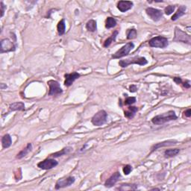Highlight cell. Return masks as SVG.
Wrapping results in <instances>:
<instances>
[{"label":"cell","mask_w":191,"mask_h":191,"mask_svg":"<svg viewBox=\"0 0 191 191\" xmlns=\"http://www.w3.org/2000/svg\"><path fill=\"white\" fill-rule=\"evenodd\" d=\"M177 120V116L173 111H169L166 113L160 114V115L155 116L153 117L152 122L155 125H162L166 122L172 121V120Z\"/></svg>","instance_id":"6da1fadb"},{"label":"cell","mask_w":191,"mask_h":191,"mask_svg":"<svg viewBox=\"0 0 191 191\" xmlns=\"http://www.w3.org/2000/svg\"><path fill=\"white\" fill-rule=\"evenodd\" d=\"M148 61L143 57H135L132 58H128L126 60H122L119 62V65L121 67H126L131 64H138L140 66H144L147 64Z\"/></svg>","instance_id":"7a4b0ae2"},{"label":"cell","mask_w":191,"mask_h":191,"mask_svg":"<svg viewBox=\"0 0 191 191\" xmlns=\"http://www.w3.org/2000/svg\"><path fill=\"white\" fill-rule=\"evenodd\" d=\"M148 44L152 47L164 49L168 46V40L167 38L162 36H158V37L152 38L148 41Z\"/></svg>","instance_id":"3957f363"},{"label":"cell","mask_w":191,"mask_h":191,"mask_svg":"<svg viewBox=\"0 0 191 191\" xmlns=\"http://www.w3.org/2000/svg\"><path fill=\"white\" fill-rule=\"evenodd\" d=\"M174 41L176 42H182V43H185L190 45L191 42L190 36L187 35L185 32L181 30L180 29L176 27L175 29V37Z\"/></svg>","instance_id":"277c9868"},{"label":"cell","mask_w":191,"mask_h":191,"mask_svg":"<svg viewBox=\"0 0 191 191\" xmlns=\"http://www.w3.org/2000/svg\"><path fill=\"white\" fill-rule=\"evenodd\" d=\"M134 47H135V44L132 43V42H130V43L125 44V45L123 46L120 49H119L115 54H114V55H112V58L117 59V58H122V57L126 56L127 55H128V53H129L131 50Z\"/></svg>","instance_id":"5b68a950"},{"label":"cell","mask_w":191,"mask_h":191,"mask_svg":"<svg viewBox=\"0 0 191 191\" xmlns=\"http://www.w3.org/2000/svg\"><path fill=\"white\" fill-rule=\"evenodd\" d=\"M107 117V114L106 113V111H104L103 110L99 111V112H97V113L93 117L91 122H92V123L94 124V125L100 126V125H102L104 122H106Z\"/></svg>","instance_id":"8992f818"},{"label":"cell","mask_w":191,"mask_h":191,"mask_svg":"<svg viewBox=\"0 0 191 191\" xmlns=\"http://www.w3.org/2000/svg\"><path fill=\"white\" fill-rule=\"evenodd\" d=\"M47 84L49 87V96L58 95V94H61L63 92L60 84L58 81H54V80H49Z\"/></svg>","instance_id":"52a82bcc"},{"label":"cell","mask_w":191,"mask_h":191,"mask_svg":"<svg viewBox=\"0 0 191 191\" xmlns=\"http://www.w3.org/2000/svg\"><path fill=\"white\" fill-rule=\"evenodd\" d=\"M15 49L16 46H14V43L11 41L9 39H3L1 40V48H0L1 53L14 51Z\"/></svg>","instance_id":"ba28073f"},{"label":"cell","mask_w":191,"mask_h":191,"mask_svg":"<svg viewBox=\"0 0 191 191\" xmlns=\"http://www.w3.org/2000/svg\"><path fill=\"white\" fill-rule=\"evenodd\" d=\"M58 164V161H56L54 159H46L41 162L37 164V166L40 169H44V170H48V169H51L52 168L55 167Z\"/></svg>","instance_id":"9c48e42d"},{"label":"cell","mask_w":191,"mask_h":191,"mask_svg":"<svg viewBox=\"0 0 191 191\" xmlns=\"http://www.w3.org/2000/svg\"><path fill=\"white\" fill-rule=\"evenodd\" d=\"M74 182L75 178L73 176H70V177L67 178V179H59L56 182V184H55V189L58 190V189L63 188V187H69V186L72 185Z\"/></svg>","instance_id":"30bf717a"},{"label":"cell","mask_w":191,"mask_h":191,"mask_svg":"<svg viewBox=\"0 0 191 191\" xmlns=\"http://www.w3.org/2000/svg\"><path fill=\"white\" fill-rule=\"evenodd\" d=\"M146 12L148 17L154 21L160 20L161 19V17H163V14L161 12V11L156 9H153V8H148V9H146Z\"/></svg>","instance_id":"8fae6325"},{"label":"cell","mask_w":191,"mask_h":191,"mask_svg":"<svg viewBox=\"0 0 191 191\" xmlns=\"http://www.w3.org/2000/svg\"><path fill=\"white\" fill-rule=\"evenodd\" d=\"M64 77V85L67 86V87H70L76 79H78L80 77V74L76 73V72H74V73H70V74H65Z\"/></svg>","instance_id":"7c38bea8"},{"label":"cell","mask_w":191,"mask_h":191,"mask_svg":"<svg viewBox=\"0 0 191 191\" xmlns=\"http://www.w3.org/2000/svg\"><path fill=\"white\" fill-rule=\"evenodd\" d=\"M121 176H120V173L119 172H115L106 181L105 183H104V186L106 187H113L114 184H116L117 182L119 181V179H120Z\"/></svg>","instance_id":"4fadbf2b"},{"label":"cell","mask_w":191,"mask_h":191,"mask_svg":"<svg viewBox=\"0 0 191 191\" xmlns=\"http://www.w3.org/2000/svg\"><path fill=\"white\" fill-rule=\"evenodd\" d=\"M133 6V2L131 1H120L117 3V9L122 13L130 10Z\"/></svg>","instance_id":"5bb4252c"},{"label":"cell","mask_w":191,"mask_h":191,"mask_svg":"<svg viewBox=\"0 0 191 191\" xmlns=\"http://www.w3.org/2000/svg\"><path fill=\"white\" fill-rule=\"evenodd\" d=\"M177 141L176 140H166V141L162 142V143H157V144L154 145V146L152 147V152H154L155 150H157L158 148L161 147H164V146H173V145L176 144Z\"/></svg>","instance_id":"9a60e30c"},{"label":"cell","mask_w":191,"mask_h":191,"mask_svg":"<svg viewBox=\"0 0 191 191\" xmlns=\"http://www.w3.org/2000/svg\"><path fill=\"white\" fill-rule=\"evenodd\" d=\"M2 147L4 148H7L11 146L12 144V139L11 137L10 136L9 134H6L2 138Z\"/></svg>","instance_id":"2e32d148"},{"label":"cell","mask_w":191,"mask_h":191,"mask_svg":"<svg viewBox=\"0 0 191 191\" xmlns=\"http://www.w3.org/2000/svg\"><path fill=\"white\" fill-rule=\"evenodd\" d=\"M186 9H187L186 6H184V5L180 6L179 9H178L177 12H176V14L172 16V18H171V19H172V21H176V19H178L179 17H181L182 16H183L184 14H185Z\"/></svg>","instance_id":"e0dca14e"},{"label":"cell","mask_w":191,"mask_h":191,"mask_svg":"<svg viewBox=\"0 0 191 191\" xmlns=\"http://www.w3.org/2000/svg\"><path fill=\"white\" fill-rule=\"evenodd\" d=\"M32 143H28L26 147L25 148H23V149L17 155V158H18V159H22V158H24V157L27 155L28 153H29V152L32 151Z\"/></svg>","instance_id":"ac0fdd59"},{"label":"cell","mask_w":191,"mask_h":191,"mask_svg":"<svg viewBox=\"0 0 191 191\" xmlns=\"http://www.w3.org/2000/svg\"><path fill=\"white\" fill-rule=\"evenodd\" d=\"M10 110L12 111H24L25 110V104L22 102H14L10 104Z\"/></svg>","instance_id":"d6986e66"},{"label":"cell","mask_w":191,"mask_h":191,"mask_svg":"<svg viewBox=\"0 0 191 191\" xmlns=\"http://www.w3.org/2000/svg\"><path fill=\"white\" fill-rule=\"evenodd\" d=\"M180 152V149L179 148H173V149H167L164 152V157L166 158H172L177 155Z\"/></svg>","instance_id":"ffe728a7"},{"label":"cell","mask_w":191,"mask_h":191,"mask_svg":"<svg viewBox=\"0 0 191 191\" xmlns=\"http://www.w3.org/2000/svg\"><path fill=\"white\" fill-rule=\"evenodd\" d=\"M73 150V148H72L71 147H66V148H63V149L61 150V151L60 152H57L54 153V154L51 155L50 156L52 157H54V158H58V157H60V156H62V155H65L68 154V153H70V152Z\"/></svg>","instance_id":"44dd1931"},{"label":"cell","mask_w":191,"mask_h":191,"mask_svg":"<svg viewBox=\"0 0 191 191\" xmlns=\"http://www.w3.org/2000/svg\"><path fill=\"white\" fill-rule=\"evenodd\" d=\"M86 29L88 31L91 32H94L97 29V25H96V22L94 19H90V21H88L86 24Z\"/></svg>","instance_id":"7402d4cb"},{"label":"cell","mask_w":191,"mask_h":191,"mask_svg":"<svg viewBox=\"0 0 191 191\" xmlns=\"http://www.w3.org/2000/svg\"><path fill=\"white\" fill-rule=\"evenodd\" d=\"M57 29H58V32L59 35H63L65 33V30H66V24H65L64 19H61L59 22H58V26H57Z\"/></svg>","instance_id":"603a6c76"},{"label":"cell","mask_w":191,"mask_h":191,"mask_svg":"<svg viewBox=\"0 0 191 191\" xmlns=\"http://www.w3.org/2000/svg\"><path fill=\"white\" fill-rule=\"evenodd\" d=\"M117 26V21L113 17H107L105 21V27L106 29H111Z\"/></svg>","instance_id":"cb8c5ba5"},{"label":"cell","mask_w":191,"mask_h":191,"mask_svg":"<svg viewBox=\"0 0 191 191\" xmlns=\"http://www.w3.org/2000/svg\"><path fill=\"white\" fill-rule=\"evenodd\" d=\"M138 111V108L137 107H128V111H125V117L129 119L132 118Z\"/></svg>","instance_id":"d4e9b609"},{"label":"cell","mask_w":191,"mask_h":191,"mask_svg":"<svg viewBox=\"0 0 191 191\" xmlns=\"http://www.w3.org/2000/svg\"><path fill=\"white\" fill-rule=\"evenodd\" d=\"M117 35H118V32H117V31H115V32H114L113 33V35H112L110 37H109V38H107V40L104 41V47H108L111 44L112 42L115 41L116 37H117Z\"/></svg>","instance_id":"484cf974"},{"label":"cell","mask_w":191,"mask_h":191,"mask_svg":"<svg viewBox=\"0 0 191 191\" xmlns=\"http://www.w3.org/2000/svg\"><path fill=\"white\" fill-rule=\"evenodd\" d=\"M137 37V30L135 29H128L127 32V38L128 40H131V39L136 38Z\"/></svg>","instance_id":"4316f807"},{"label":"cell","mask_w":191,"mask_h":191,"mask_svg":"<svg viewBox=\"0 0 191 191\" xmlns=\"http://www.w3.org/2000/svg\"><path fill=\"white\" fill-rule=\"evenodd\" d=\"M137 188V185L136 184H122V186L120 187H119V190H135Z\"/></svg>","instance_id":"83f0119b"},{"label":"cell","mask_w":191,"mask_h":191,"mask_svg":"<svg viewBox=\"0 0 191 191\" xmlns=\"http://www.w3.org/2000/svg\"><path fill=\"white\" fill-rule=\"evenodd\" d=\"M175 9H176V6L175 5H169L167 7L165 8V10H164V12L166 15H170L171 14L173 13V11H175Z\"/></svg>","instance_id":"f1b7e54d"},{"label":"cell","mask_w":191,"mask_h":191,"mask_svg":"<svg viewBox=\"0 0 191 191\" xmlns=\"http://www.w3.org/2000/svg\"><path fill=\"white\" fill-rule=\"evenodd\" d=\"M135 102H136V98L135 97H128L125 100L124 104H125V105H129V104L135 103Z\"/></svg>","instance_id":"f546056e"},{"label":"cell","mask_w":191,"mask_h":191,"mask_svg":"<svg viewBox=\"0 0 191 191\" xmlns=\"http://www.w3.org/2000/svg\"><path fill=\"white\" fill-rule=\"evenodd\" d=\"M131 170H132V167H131V166H130V165H126L123 167V172H124V174L126 175V176L129 175L130 172H131Z\"/></svg>","instance_id":"4dcf8cb0"},{"label":"cell","mask_w":191,"mask_h":191,"mask_svg":"<svg viewBox=\"0 0 191 191\" xmlns=\"http://www.w3.org/2000/svg\"><path fill=\"white\" fill-rule=\"evenodd\" d=\"M0 8H1V17H3V15H4V12H5V6L4 5V4H3L2 2H0Z\"/></svg>","instance_id":"1f68e13d"},{"label":"cell","mask_w":191,"mask_h":191,"mask_svg":"<svg viewBox=\"0 0 191 191\" xmlns=\"http://www.w3.org/2000/svg\"><path fill=\"white\" fill-rule=\"evenodd\" d=\"M137 90H138V87H137L136 85H135V84H132V85H130V87H129L130 92L135 93V92H136Z\"/></svg>","instance_id":"d6a6232c"},{"label":"cell","mask_w":191,"mask_h":191,"mask_svg":"<svg viewBox=\"0 0 191 191\" xmlns=\"http://www.w3.org/2000/svg\"><path fill=\"white\" fill-rule=\"evenodd\" d=\"M184 115H185L187 117H190V116H191V110H190V108L187 109V111H184Z\"/></svg>","instance_id":"836d02e7"},{"label":"cell","mask_w":191,"mask_h":191,"mask_svg":"<svg viewBox=\"0 0 191 191\" xmlns=\"http://www.w3.org/2000/svg\"><path fill=\"white\" fill-rule=\"evenodd\" d=\"M173 80H174V81H176V84H181V83L182 82V78H179V77H175V78H173Z\"/></svg>","instance_id":"e575fe53"},{"label":"cell","mask_w":191,"mask_h":191,"mask_svg":"<svg viewBox=\"0 0 191 191\" xmlns=\"http://www.w3.org/2000/svg\"><path fill=\"white\" fill-rule=\"evenodd\" d=\"M183 85H184V87L185 88H190V81H185V82H184Z\"/></svg>","instance_id":"d590c367"},{"label":"cell","mask_w":191,"mask_h":191,"mask_svg":"<svg viewBox=\"0 0 191 191\" xmlns=\"http://www.w3.org/2000/svg\"><path fill=\"white\" fill-rule=\"evenodd\" d=\"M6 87H7V86H6V85L4 86V84H1V88H2V89H3V88H6Z\"/></svg>","instance_id":"8d00e7d4"}]
</instances>
